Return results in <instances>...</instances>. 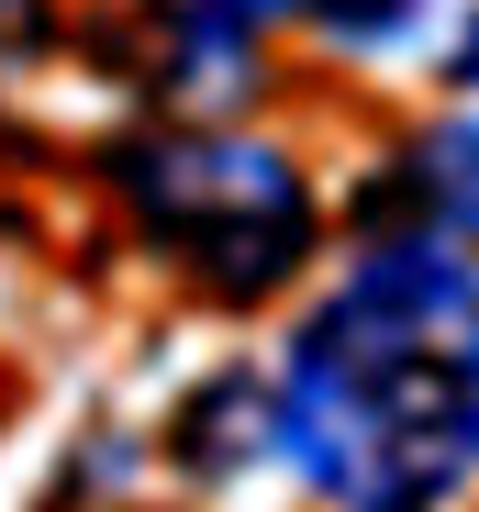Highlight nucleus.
<instances>
[{
    "label": "nucleus",
    "instance_id": "nucleus-1",
    "mask_svg": "<svg viewBox=\"0 0 479 512\" xmlns=\"http://www.w3.org/2000/svg\"><path fill=\"white\" fill-rule=\"evenodd\" d=\"M268 446L335 512H446L479 479V268L357 245L279 357Z\"/></svg>",
    "mask_w": 479,
    "mask_h": 512
},
{
    "label": "nucleus",
    "instance_id": "nucleus-2",
    "mask_svg": "<svg viewBox=\"0 0 479 512\" xmlns=\"http://www.w3.org/2000/svg\"><path fill=\"white\" fill-rule=\"evenodd\" d=\"M112 201L201 301H234V312L279 301L312 268V234H324L312 179L279 145L223 134V123H156L134 145H112Z\"/></svg>",
    "mask_w": 479,
    "mask_h": 512
},
{
    "label": "nucleus",
    "instance_id": "nucleus-3",
    "mask_svg": "<svg viewBox=\"0 0 479 512\" xmlns=\"http://www.w3.org/2000/svg\"><path fill=\"white\" fill-rule=\"evenodd\" d=\"M357 223H368V245H446L479 268V123H446L413 156H390Z\"/></svg>",
    "mask_w": 479,
    "mask_h": 512
},
{
    "label": "nucleus",
    "instance_id": "nucleus-4",
    "mask_svg": "<svg viewBox=\"0 0 479 512\" xmlns=\"http://www.w3.org/2000/svg\"><path fill=\"white\" fill-rule=\"evenodd\" d=\"M424 12H435V0H312V23H324L335 45H357V56H379V45L424 34Z\"/></svg>",
    "mask_w": 479,
    "mask_h": 512
},
{
    "label": "nucleus",
    "instance_id": "nucleus-5",
    "mask_svg": "<svg viewBox=\"0 0 479 512\" xmlns=\"http://www.w3.org/2000/svg\"><path fill=\"white\" fill-rule=\"evenodd\" d=\"M156 23H223V34H268L290 12H312V0H145Z\"/></svg>",
    "mask_w": 479,
    "mask_h": 512
},
{
    "label": "nucleus",
    "instance_id": "nucleus-6",
    "mask_svg": "<svg viewBox=\"0 0 479 512\" xmlns=\"http://www.w3.org/2000/svg\"><path fill=\"white\" fill-rule=\"evenodd\" d=\"M446 78H457V90H479V12L457 23V45H446Z\"/></svg>",
    "mask_w": 479,
    "mask_h": 512
},
{
    "label": "nucleus",
    "instance_id": "nucleus-7",
    "mask_svg": "<svg viewBox=\"0 0 479 512\" xmlns=\"http://www.w3.org/2000/svg\"><path fill=\"white\" fill-rule=\"evenodd\" d=\"M23 34H45V0H0V45H23Z\"/></svg>",
    "mask_w": 479,
    "mask_h": 512
}]
</instances>
